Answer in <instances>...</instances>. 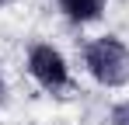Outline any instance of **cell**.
Returning a JSON list of instances; mask_svg holds the SVG:
<instances>
[{
    "label": "cell",
    "instance_id": "obj_1",
    "mask_svg": "<svg viewBox=\"0 0 129 125\" xmlns=\"http://www.w3.org/2000/svg\"><path fill=\"white\" fill-rule=\"evenodd\" d=\"M84 66L101 87H126L129 83V49L115 35H101V38L87 42Z\"/></svg>",
    "mask_w": 129,
    "mask_h": 125
},
{
    "label": "cell",
    "instance_id": "obj_2",
    "mask_svg": "<svg viewBox=\"0 0 129 125\" xmlns=\"http://www.w3.org/2000/svg\"><path fill=\"white\" fill-rule=\"evenodd\" d=\"M28 73L49 94H59V90L70 87V66H66L63 52L56 45H49V42H35L28 49Z\"/></svg>",
    "mask_w": 129,
    "mask_h": 125
},
{
    "label": "cell",
    "instance_id": "obj_3",
    "mask_svg": "<svg viewBox=\"0 0 129 125\" xmlns=\"http://www.w3.org/2000/svg\"><path fill=\"white\" fill-rule=\"evenodd\" d=\"M59 4V11H63L70 21H77V24H91V21L101 18V11H105V0H56Z\"/></svg>",
    "mask_w": 129,
    "mask_h": 125
},
{
    "label": "cell",
    "instance_id": "obj_4",
    "mask_svg": "<svg viewBox=\"0 0 129 125\" xmlns=\"http://www.w3.org/2000/svg\"><path fill=\"white\" fill-rule=\"evenodd\" d=\"M112 125H129V101H119L112 108Z\"/></svg>",
    "mask_w": 129,
    "mask_h": 125
},
{
    "label": "cell",
    "instance_id": "obj_5",
    "mask_svg": "<svg viewBox=\"0 0 129 125\" xmlns=\"http://www.w3.org/2000/svg\"><path fill=\"white\" fill-rule=\"evenodd\" d=\"M0 4H4V0H0Z\"/></svg>",
    "mask_w": 129,
    "mask_h": 125
}]
</instances>
